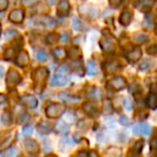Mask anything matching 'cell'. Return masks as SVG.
Returning a JSON list of instances; mask_svg holds the SVG:
<instances>
[{
	"label": "cell",
	"instance_id": "obj_1",
	"mask_svg": "<svg viewBox=\"0 0 157 157\" xmlns=\"http://www.w3.org/2000/svg\"><path fill=\"white\" fill-rule=\"evenodd\" d=\"M70 80V70L66 65H61L56 70L54 76H53L51 85L52 86H63L67 85Z\"/></svg>",
	"mask_w": 157,
	"mask_h": 157
},
{
	"label": "cell",
	"instance_id": "obj_2",
	"mask_svg": "<svg viewBox=\"0 0 157 157\" xmlns=\"http://www.w3.org/2000/svg\"><path fill=\"white\" fill-rule=\"evenodd\" d=\"M48 75V69L44 67H40L33 73V81H35V88L37 92H41L45 85L46 78Z\"/></svg>",
	"mask_w": 157,
	"mask_h": 157
},
{
	"label": "cell",
	"instance_id": "obj_3",
	"mask_svg": "<svg viewBox=\"0 0 157 157\" xmlns=\"http://www.w3.org/2000/svg\"><path fill=\"white\" fill-rule=\"evenodd\" d=\"M65 112V107L59 103H51L45 109V114L50 118H55L61 116Z\"/></svg>",
	"mask_w": 157,
	"mask_h": 157
},
{
	"label": "cell",
	"instance_id": "obj_4",
	"mask_svg": "<svg viewBox=\"0 0 157 157\" xmlns=\"http://www.w3.org/2000/svg\"><path fill=\"white\" fill-rule=\"evenodd\" d=\"M22 81L20 73L16 70L10 69L9 72L7 74V86L9 88H14L17 84H20V82Z\"/></svg>",
	"mask_w": 157,
	"mask_h": 157
},
{
	"label": "cell",
	"instance_id": "obj_5",
	"mask_svg": "<svg viewBox=\"0 0 157 157\" xmlns=\"http://www.w3.org/2000/svg\"><path fill=\"white\" fill-rule=\"evenodd\" d=\"M151 131H152V127L146 123H137L132 127V132L136 136H147L151 133Z\"/></svg>",
	"mask_w": 157,
	"mask_h": 157
},
{
	"label": "cell",
	"instance_id": "obj_6",
	"mask_svg": "<svg viewBox=\"0 0 157 157\" xmlns=\"http://www.w3.org/2000/svg\"><path fill=\"white\" fill-rule=\"evenodd\" d=\"M24 11L22 9H15L10 13L9 20L12 23H15V24H21V23L24 21Z\"/></svg>",
	"mask_w": 157,
	"mask_h": 157
},
{
	"label": "cell",
	"instance_id": "obj_7",
	"mask_svg": "<svg viewBox=\"0 0 157 157\" xmlns=\"http://www.w3.org/2000/svg\"><path fill=\"white\" fill-rule=\"evenodd\" d=\"M108 85L111 86V87L115 90H121L126 86V80H125L124 78H122V76H117V78L111 80V81L108 83Z\"/></svg>",
	"mask_w": 157,
	"mask_h": 157
},
{
	"label": "cell",
	"instance_id": "obj_8",
	"mask_svg": "<svg viewBox=\"0 0 157 157\" xmlns=\"http://www.w3.org/2000/svg\"><path fill=\"white\" fill-rule=\"evenodd\" d=\"M15 63L17 66H20V67H25V66H27L29 63V55L27 52H25V51H22V52H20L17 54V56H16L15 58Z\"/></svg>",
	"mask_w": 157,
	"mask_h": 157
},
{
	"label": "cell",
	"instance_id": "obj_9",
	"mask_svg": "<svg viewBox=\"0 0 157 157\" xmlns=\"http://www.w3.org/2000/svg\"><path fill=\"white\" fill-rule=\"evenodd\" d=\"M23 105H25L26 107H29L31 109H35L38 105V100L36 97H33V95H25L21 98Z\"/></svg>",
	"mask_w": 157,
	"mask_h": 157
},
{
	"label": "cell",
	"instance_id": "obj_10",
	"mask_svg": "<svg viewBox=\"0 0 157 157\" xmlns=\"http://www.w3.org/2000/svg\"><path fill=\"white\" fill-rule=\"evenodd\" d=\"M37 23L46 28H54L55 27V21L48 16H40L37 18Z\"/></svg>",
	"mask_w": 157,
	"mask_h": 157
},
{
	"label": "cell",
	"instance_id": "obj_11",
	"mask_svg": "<svg viewBox=\"0 0 157 157\" xmlns=\"http://www.w3.org/2000/svg\"><path fill=\"white\" fill-rule=\"evenodd\" d=\"M99 44H100L101 48H102L105 52H108V53L113 52L114 48H115L113 42H112L109 38H102V39L99 41Z\"/></svg>",
	"mask_w": 157,
	"mask_h": 157
},
{
	"label": "cell",
	"instance_id": "obj_12",
	"mask_svg": "<svg viewBox=\"0 0 157 157\" xmlns=\"http://www.w3.org/2000/svg\"><path fill=\"white\" fill-rule=\"evenodd\" d=\"M70 11V5L68 0H60V2L57 8V13L61 16H66Z\"/></svg>",
	"mask_w": 157,
	"mask_h": 157
},
{
	"label": "cell",
	"instance_id": "obj_13",
	"mask_svg": "<svg viewBox=\"0 0 157 157\" xmlns=\"http://www.w3.org/2000/svg\"><path fill=\"white\" fill-rule=\"evenodd\" d=\"M141 55H142V51L140 48H135L132 51L127 54V58L130 63H135V61H138L140 58H141Z\"/></svg>",
	"mask_w": 157,
	"mask_h": 157
},
{
	"label": "cell",
	"instance_id": "obj_14",
	"mask_svg": "<svg viewBox=\"0 0 157 157\" xmlns=\"http://www.w3.org/2000/svg\"><path fill=\"white\" fill-rule=\"evenodd\" d=\"M24 147L28 151L29 153H37L39 152V144L35 140H25L24 141Z\"/></svg>",
	"mask_w": 157,
	"mask_h": 157
},
{
	"label": "cell",
	"instance_id": "obj_15",
	"mask_svg": "<svg viewBox=\"0 0 157 157\" xmlns=\"http://www.w3.org/2000/svg\"><path fill=\"white\" fill-rule=\"evenodd\" d=\"M53 129V126L48 121H41L40 124L38 125V130L40 133H48Z\"/></svg>",
	"mask_w": 157,
	"mask_h": 157
},
{
	"label": "cell",
	"instance_id": "obj_16",
	"mask_svg": "<svg viewBox=\"0 0 157 157\" xmlns=\"http://www.w3.org/2000/svg\"><path fill=\"white\" fill-rule=\"evenodd\" d=\"M131 18H132V15L129 11H124L122 14H121V17H120V22L122 25L124 26H128L131 22Z\"/></svg>",
	"mask_w": 157,
	"mask_h": 157
},
{
	"label": "cell",
	"instance_id": "obj_17",
	"mask_svg": "<svg viewBox=\"0 0 157 157\" xmlns=\"http://www.w3.org/2000/svg\"><path fill=\"white\" fill-rule=\"evenodd\" d=\"M53 55H54V57L56 59L60 60V59L65 58L67 53H66V50L63 48H55L54 50H53Z\"/></svg>",
	"mask_w": 157,
	"mask_h": 157
},
{
	"label": "cell",
	"instance_id": "obj_18",
	"mask_svg": "<svg viewBox=\"0 0 157 157\" xmlns=\"http://www.w3.org/2000/svg\"><path fill=\"white\" fill-rule=\"evenodd\" d=\"M148 39L147 35H145V33H135L132 37V41L136 42V43H144V42H146Z\"/></svg>",
	"mask_w": 157,
	"mask_h": 157
},
{
	"label": "cell",
	"instance_id": "obj_19",
	"mask_svg": "<svg viewBox=\"0 0 157 157\" xmlns=\"http://www.w3.org/2000/svg\"><path fill=\"white\" fill-rule=\"evenodd\" d=\"M20 154V151L16 146H12V147H9L6 150V152H3V156L5 157H16Z\"/></svg>",
	"mask_w": 157,
	"mask_h": 157
},
{
	"label": "cell",
	"instance_id": "obj_20",
	"mask_svg": "<svg viewBox=\"0 0 157 157\" xmlns=\"http://www.w3.org/2000/svg\"><path fill=\"white\" fill-rule=\"evenodd\" d=\"M147 105L151 109H155L157 107V95L154 93H151L147 96Z\"/></svg>",
	"mask_w": 157,
	"mask_h": 157
},
{
	"label": "cell",
	"instance_id": "obj_21",
	"mask_svg": "<svg viewBox=\"0 0 157 157\" xmlns=\"http://www.w3.org/2000/svg\"><path fill=\"white\" fill-rule=\"evenodd\" d=\"M118 69V63H116L115 60H112V61H109V63H107V65H105V70H107L109 73H113V72H115V70Z\"/></svg>",
	"mask_w": 157,
	"mask_h": 157
},
{
	"label": "cell",
	"instance_id": "obj_22",
	"mask_svg": "<svg viewBox=\"0 0 157 157\" xmlns=\"http://www.w3.org/2000/svg\"><path fill=\"white\" fill-rule=\"evenodd\" d=\"M96 73H97L96 65H95L93 60H88L87 61V74L90 76H94Z\"/></svg>",
	"mask_w": 157,
	"mask_h": 157
},
{
	"label": "cell",
	"instance_id": "obj_23",
	"mask_svg": "<svg viewBox=\"0 0 157 157\" xmlns=\"http://www.w3.org/2000/svg\"><path fill=\"white\" fill-rule=\"evenodd\" d=\"M83 109L86 111V113L90 114V115H94V114L97 112V109H96V108H95L94 105H93L92 103H90V102L84 103V105H83Z\"/></svg>",
	"mask_w": 157,
	"mask_h": 157
},
{
	"label": "cell",
	"instance_id": "obj_24",
	"mask_svg": "<svg viewBox=\"0 0 157 157\" xmlns=\"http://www.w3.org/2000/svg\"><path fill=\"white\" fill-rule=\"evenodd\" d=\"M1 122L5 125H9L11 123V113L9 111H5L1 115Z\"/></svg>",
	"mask_w": 157,
	"mask_h": 157
},
{
	"label": "cell",
	"instance_id": "obj_25",
	"mask_svg": "<svg viewBox=\"0 0 157 157\" xmlns=\"http://www.w3.org/2000/svg\"><path fill=\"white\" fill-rule=\"evenodd\" d=\"M55 128H56L59 132H63V131L68 130V128H69V125L66 124V123L63 122V121H59V122L57 123V125H56V127H55Z\"/></svg>",
	"mask_w": 157,
	"mask_h": 157
},
{
	"label": "cell",
	"instance_id": "obj_26",
	"mask_svg": "<svg viewBox=\"0 0 157 157\" xmlns=\"http://www.w3.org/2000/svg\"><path fill=\"white\" fill-rule=\"evenodd\" d=\"M5 55H6V59H9V60H10V59L14 58V57L16 56V50L14 48H8V50L6 51Z\"/></svg>",
	"mask_w": 157,
	"mask_h": 157
},
{
	"label": "cell",
	"instance_id": "obj_27",
	"mask_svg": "<svg viewBox=\"0 0 157 157\" xmlns=\"http://www.w3.org/2000/svg\"><path fill=\"white\" fill-rule=\"evenodd\" d=\"M36 58H37L39 61H45L46 59H48V54H46L45 51L40 50V51H38V52H37Z\"/></svg>",
	"mask_w": 157,
	"mask_h": 157
},
{
	"label": "cell",
	"instance_id": "obj_28",
	"mask_svg": "<svg viewBox=\"0 0 157 157\" xmlns=\"http://www.w3.org/2000/svg\"><path fill=\"white\" fill-rule=\"evenodd\" d=\"M112 111H113V108H112L111 101H110L109 99H105V108H103V112H105V114H110Z\"/></svg>",
	"mask_w": 157,
	"mask_h": 157
},
{
	"label": "cell",
	"instance_id": "obj_29",
	"mask_svg": "<svg viewBox=\"0 0 157 157\" xmlns=\"http://www.w3.org/2000/svg\"><path fill=\"white\" fill-rule=\"evenodd\" d=\"M33 127L31 125H26L25 127H23V135L25 137H29V136L33 135Z\"/></svg>",
	"mask_w": 157,
	"mask_h": 157
},
{
	"label": "cell",
	"instance_id": "obj_30",
	"mask_svg": "<svg viewBox=\"0 0 157 157\" xmlns=\"http://www.w3.org/2000/svg\"><path fill=\"white\" fill-rule=\"evenodd\" d=\"M80 55H81V51L78 50V48H73L70 50V53H69V56L71 57V58L75 59V58H78L80 57Z\"/></svg>",
	"mask_w": 157,
	"mask_h": 157
},
{
	"label": "cell",
	"instance_id": "obj_31",
	"mask_svg": "<svg viewBox=\"0 0 157 157\" xmlns=\"http://www.w3.org/2000/svg\"><path fill=\"white\" fill-rule=\"evenodd\" d=\"M152 61L150 60V59H143V60L141 61V63H140L139 66V69L140 70H146L148 69V68L151 67V65H152Z\"/></svg>",
	"mask_w": 157,
	"mask_h": 157
},
{
	"label": "cell",
	"instance_id": "obj_32",
	"mask_svg": "<svg viewBox=\"0 0 157 157\" xmlns=\"http://www.w3.org/2000/svg\"><path fill=\"white\" fill-rule=\"evenodd\" d=\"M123 105H124L125 109H126L127 111H130V110L132 109V101H131V99L128 98V97L124 98V100H123Z\"/></svg>",
	"mask_w": 157,
	"mask_h": 157
},
{
	"label": "cell",
	"instance_id": "obj_33",
	"mask_svg": "<svg viewBox=\"0 0 157 157\" xmlns=\"http://www.w3.org/2000/svg\"><path fill=\"white\" fill-rule=\"evenodd\" d=\"M150 147L153 153H157V136L152 138V140L150 142Z\"/></svg>",
	"mask_w": 157,
	"mask_h": 157
},
{
	"label": "cell",
	"instance_id": "obj_34",
	"mask_svg": "<svg viewBox=\"0 0 157 157\" xmlns=\"http://www.w3.org/2000/svg\"><path fill=\"white\" fill-rule=\"evenodd\" d=\"M153 3H154L153 0H141V1H140V7L150 9L151 6H153ZM141 8H140V9H141Z\"/></svg>",
	"mask_w": 157,
	"mask_h": 157
},
{
	"label": "cell",
	"instance_id": "obj_35",
	"mask_svg": "<svg viewBox=\"0 0 157 157\" xmlns=\"http://www.w3.org/2000/svg\"><path fill=\"white\" fill-rule=\"evenodd\" d=\"M72 28H73L75 31L81 30V22H80L76 17H74L73 21H72Z\"/></svg>",
	"mask_w": 157,
	"mask_h": 157
},
{
	"label": "cell",
	"instance_id": "obj_36",
	"mask_svg": "<svg viewBox=\"0 0 157 157\" xmlns=\"http://www.w3.org/2000/svg\"><path fill=\"white\" fill-rule=\"evenodd\" d=\"M108 152H112V155L110 157H118L122 154V151L117 147H110L109 150H108Z\"/></svg>",
	"mask_w": 157,
	"mask_h": 157
},
{
	"label": "cell",
	"instance_id": "obj_37",
	"mask_svg": "<svg viewBox=\"0 0 157 157\" xmlns=\"http://www.w3.org/2000/svg\"><path fill=\"white\" fill-rule=\"evenodd\" d=\"M142 147H143V141L141 140V141H137V142H136L135 145H133L132 150L136 151V152H138V153H141Z\"/></svg>",
	"mask_w": 157,
	"mask_h": 157
},
{
	"label": "cell",
	"instance_id": "obj_38",
	"mask_svg": "<svg viewBox=\"0 0 157 157\" xmlns=\"http://www.w3.org/2000/svg\"><path fill=\"white\" fill-rule=\"evenodd\" d=\"M16 35H17V31H16V30H13V29H10V30H8L7 33H6L5 37L7 38V39H11V38L15 37Z\"/></svg>",
	"mask_w": 157,
	"mask_h": 157
},
{
	"label": "cell",
	"instance_id": "obj_39",
	"mask_svg": "<svg viewBox=\"0 0 157 157\" xmlns=\"http://www.w3.org/2000/svg\"><path fill=\"white\" fill-rule=\"evenodd\" d=\"M8 8V0H0V11H5Z\"/></svg>",
	"mask_w": 157,
	"mask_h": 157
},
{
	"label": "cell",
	"instance_id": "obj_40",
	"mask_svg": "<svg viewBox=\"0 0 157 157\" xmlns=\"http://www.w3.org/2000/svg\"><path fill=\"white\" fill-rule=\"evenodd\" d=\"M68 41H69V35H68L67 33H63L60 37V42L61 43H67Z\"/></svg>",
	"mask_w": 157,
	"mask_h": 157
},
{
	"label": "cell",
	"instance_id": "obj_41",
	"mask_svg": "<svg viewBox=\"0 0 157 157\" xmlns=\"http://www.w3.org/2000/svg\"><path fill=\"white\" fill-rule=\"evenodd\" d=\"M72 157H88V153L86 151H81V152H78Z\"/></svg>",
	"mask_w": 157,
	"mask_h": 157
},
{
	"label": "cell",
	"instance_id": "obj_42",
	"mask_svg": "<svg viewBox=\"0 0 157 157\" xmlns=\"http://www.w3.org/2000/svg\"><path fill=\"white\" fill-rule=\"evenodd\" d=\"M110 3H111V6H113V7H118L121 3V0H110Z\"/></svg>",
	"mask_w": 157,
	"mask_h": 157
},
{
	"label": "cell",
	"instance_id": "obj_43",
	"mask_svg": "<svg viewBox=\"0 0 157 157\" xmlns=\"http://www.w3.org/2000/svg\"><path fill=\"white\" fill-rule=\"evenodd\" d=\"M128 118L126 117V116H122V117L120 118V123L122 125H127V123H128Z\"/></svg>",
	"mask_w": 157,
	"mask_h": 157
},
{
	"label": "cell",
	"instance_id": "obj_44",
	"mask_svg": "<svg viewBox=\"0 0 157 157\" xmlns=\"http://www.w3.org/2000/svg\"><path fill=\"white\" fill-rule=\"evenodd\" d=\"M128 157H140V153H138V152H136V151L132 150L130 153H129Z\"/></svg>",
	"mask_w": 157,
	"mask_h": 157
},
{
	"label": "cell",
	"instance_id": "obj_45",
	"mask_svg": "<svg viewBox=\"0 0 157 157\" xmlns=\"http://www.w3.org/2000/svg\"><path fill=\"white\" fill-rule=\"evenodd\" d=\"M147 52L150 53V54H155V53H157V48L155 45H153L152 48H147Z\"/></svg>",
	"mask_w": 157,
	"mask_h": 157
},
{
	"label": "cell",
	"instance_id": "obj_46",
	"mask_svg": "<svg viewBox=\"0 0 157 157\" xmlns=\"http://www.w3.org/2000/svg\"><path fill=\"white\" fill-rule=\"evenodd\" d=\"M6 101H7V97H6L5 95L0 94V105H1V103H5Z\"/></svg>",
	"mask_w": 157,
	"mask_h": 157
},
{
	"label": "cell",
	"instance_id": "obj_47",
	"mask_svg": "<svg viewBox=\"0 0 157 157\" xmlns=\"http://www.w3.org/2000/svg\"><path fill=\"white\" fill-rule=\"evenodd\" d=\"M3 72H5V68H3L2 66H0V78H1V76H2Z\"/></svg>",
	"mask_w": 157,
	"mask_h": 157
},
{
	"label": "cell",
	"instance_id": "obj_48",
	"mask_svg": "<svg viewBox=\"0 0 157 157\" xmlns=\"http://www.w3.org/2000/svg\"><path fill=\"white\" fill-rule=\"evenodd\" d=\"M46 1H48V3H51V5H53V3H55V1H56V0H46Z\"/></svg>",
	"mask_w": 157,
	"mask_h": 157
},
{
	"label": "cell",
	"instance_id": "obj_49",
	"mask_svg": "<svg viewBox=\"0 0 157 157\" xmlns=\"http://www.w3.org/2000/svg\"><path fill=\"white\" fill-rule=\"evenodd\" d=\"M46 157H57V156H55V155H48V156H46Z\"/></svg>",
	"mask_w": 157,
	"mask_h": 157
},
{
	"label": "cell",
	"instance_id": "obj_50",
	"mask_svg": "<svg viewBox=\"0 0 157 157\" xmlns=\"http://www.w3.org/2000/svg\"><path fill=\"white\" fill-rule=\"evenodd\" d=\"M0 33H1V26H0Z\"/></svg>",
	"mask_w": 157,
	"mask_h": 157
},
{
	"label": "cell",
	"instance_id": "obj_51",
	"mask_svg": "<svg viewBox=\"0 0 157 157\" xmlns=\"http://www.w3.org/2000/svg\"><path fill=\"white\" fill-rule=\"evenodd\" d=\"M156 33H157V26H156Z\"/></svg>",
	"mask_w": 157,
	"mask_h": 157
},
{
	"label": "cell",
	"instance_id": "obj_52",
	"mask_svg": "<svg viewBox=\"0 0 157 157\" xmlns=\"http://www.w3.org/2000/svg\"><path fill=\"white\" fill-rule=\"evenodd\" d=\"M28 157H35V156H28Z\"/></svg>",
	"mask_w": 157,
	"mask_h": 157
}]
</instances>
